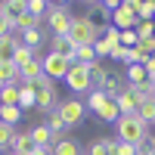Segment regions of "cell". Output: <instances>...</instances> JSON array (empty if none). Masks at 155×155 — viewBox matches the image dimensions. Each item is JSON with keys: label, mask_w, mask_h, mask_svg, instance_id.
I'll return each mask as SVG.
<instances>
[{"label": "cell", "mask_w": 155, "mask_h": 155, "mask_svg": "<svg viewBox=\"0 0 155 155\" xmlns=\"http://www.w3.org/2000/svg\"><path fill=\"white\" fill-rule=\"evenodd\" d=\"M146 149H149V155H155V137H149V140H146Z\"/></svg>", "instance_id": "f35d334b"}, {"label": "cell", "mask_w": 155, "mask_h": 155, "mask_svg": "<svg viewBox=\"0 0 155 155\" xmlns=\"http://www.w3.org/2000/svg\"><path fill=\"white\" fill-rule=\"evenodd\" d=\"M102 34H106V25H99L96 19H90V16H74V19H71V28H68V41H71L74 47H84V44H96Z\"/></svg>", "instance_id": "7a4b0ae2"}, {"label": "cell", "mask_w": 155, "mask_h": 155, "mask_svg": "<svg viewBox=\"0 0 155 155\" xmlns=\"http://www.w3.org/2000/svg\"><path fill=\"white\" fill-rule=\"evenodd\" d=\"M31 143L34 146H53V134H50V127L47 124H37V127H31Z\"/></svg>", "instance_id": "ac0fdd59"}, {"label": "cell", "mask_w": 155, "mask_h": 155, "mask_svg": "<svg viewBox=\"0 0 155 155\" xmlns=\"http://www.w3.org/2000/svg\"><path fill=\"white\" fill-rule=\"evenodd\" d=\"M115 137L121 140V143H130V146H143L149 140V124L140 118V115H121L118 121H115Z\"/></svg>", "instance_id": "6da1fadb"}, {"label": "cell", "mask_w": 155, "mask_h": 155, "mask_svg": "<svg viewBox=\"0 0 155 155\" xmlns=\"http://www.w3.org/2000/svg\"><path fill=\"white\" fill-rule=\"evenodd\" d=\"M137 115H140V118H143L146 124H155V99H140Z\"/></svg>", "instance_id": "484cf974"}, {"label": "cell", "mask_w": 155, "mask_h": 155, "mask_svg": "<svg viewBox=\"0 0 155 155\" xmlns=\"http://www.w3.org/2000/svg\"><path fill=\"white\" fill-rule=\"evenodd\" d=\"M47 6H50V3H44V0H28V12H31V16H37V19L47 16Z\"/></svg>", "instance_id": "1f68e13d"}, {"label": "cell", "mask_w": 155, "mask_h": 155, "mask_svg": "<svg viewBox=\"0 0 155 155\" xmlns=\"http://www.w3.org/2000/svg\"><path fill=\"white\" fill-rule=\"evenodd\" d=\"M134 9H137V19H140V22H152V16H155V3H152V0L134 3Z\"/></svg>", "instance_id": "4316f807"}, {"label": "cell", "mask_w": 155, "mask_h": 155, "mask_svg": "<svg viewBox=\"0 0 155 155\" xmlns=\"http://www.w3.org/2000/svg\"><path fill=\"white\" fill-rule=\"evenodd\" d=\"M41 74H44V65H41V59H34V62H28L22 68V84H34Z\"/></svg>", "instance_id": "ffe728a7"}, {"label": "cell", "mask_w": 155, "mask_h": 155, "mask_svg": "<svg viewBox=\"0 0 155 155\" xmlns=\"http://www.w3.org/2000/svg\"><path fill=\"white\" fill-rule=\"evenodd\" d=\"M12 137H16V127H9V124H3V121H0V152H3V149H9Z\"/></svg>", "instance_id": "f546056e"}, {"label": "cell", "mask_w": 155, "mask_h": 155, "mask_svg": "<svg viewBox=\"0 0 155 155\" xmlns=\"http://www.w3.org/2000/svg\"><path fill=\"white\" fill-rule=\"evenodd\" d=\"M137 44H140V37H137V28H130V31H121V47L134 50Z\"/></svg>", "instance_id": "836d02e7"}, {"label": "cell", "mask_w": 155, "mask_h": 155, "mask_svg": "<svg viewBox=\"0 0 155 155\" xmlns=\"http://www.w3.org/2000/svg\"><path fill=\"white\" fill-rule=\"evenodd\" d=\"M106 102H109V96L106 93H102V90H90V96H87V109H93V112H99L102 106H106Z\"/></svg>", "instance_id": "83f0119b"}, {"label": "cell", "mask_w": 155, "mask_h": 155, "mask_svg": "<svg viewBox=\"0 0 155 155\" xmlns=\"http://www.w3.org/2000/svg\"><path fill=\"white\" fill-rule=\"evenodd\" d=\"M41 65H44V74L50 78V81H65V74H68V68H71V62H68V59H62V56H56V53H47V56L41 59Z\"/></svg>", "instance_id": "ba28073f"}, {"label": "cell", "mask_w": 155, "mask_h": 155, "mask_svg": "<svg viewBox=\"0 0 155 155\" xmlns=\"http://www.w3.org/2000/svg\"><path fill=\"white\" fill-rule=\"evenodd\" d=\"M137 155H149V149H146V143H143V146H140V152H137Z\"/></svg>", "instance_id": "ab89813d"}, {"label": "cell", "mask_w": 155, "mask_h": 155, "mask_svg": "<svg viewBox=\"0 0 155 155\" xmlns=\"http://www.w3.org/2000/svg\"><path fill=\"white\" fill-rule=\"evenodd\" d=\"M115 102H118V112H121V115H134V112L140 109V96L134 93L130 87H124V93L115 99Z\"/></svg>", "instance_id": "30bf717a"}, {"label": "cell", "mask_w": 155, "mask_h": 155, "mask_svg": "<svg viewBox=\"0 0 155 155\" xmlns=\"http://www.w3.org/2000/svg\"><path fill=\"white\" fill-rule=\"evenodd\" d=\"M31 155H53V149H50V146H34Z\"/></svg>", "instance_id": "74e56055"}, {"label": "cell", "mask_w": 155, "mask_h": 155, "mask_svg": "<svg viewBox=\"0 0 155 155\" xmlns=\"http://www.w3.org/2000/svg\"><path fill=\"white\" fill-rule=\"evenodd\" d=\"M41 22H44V19H37V16H31V12L25 9L22 16L16 19V31H28V28H41Z\"/></svg>", "instance_id": "cb8c5ba5"}, {"label": "cell", "mask_w": 155, "mask_h": 155, "mask_svg": "<svg viewBox=\"0 0 155 155\" xmlns=\"http://www.w3.org/2000/svg\"><path fill=\"white\" fill-rule=\"evenodd\" d=\"M137 37H140V41L155 37V22H140V25H137Z\"/></svg>", "instance_id": "d6a6232c"}, {"label": "cell", "mask_w": 155, "mask_h": 155, "mask_svg": "<svg viewBox=\"0 0 155 155\" xmlns=\"http://www.w3.org/2000/svg\"><path fill=\"white\" fill-rule=\"evenodd\" d=\"M0 155H3V152H0Z\"/></svg>", "instance_id": "7bdbcfd3"}, {"label": "cell", "mask_w": 155, "mask_h": 155, "mask_svg": "<svg viewBox=\"0 0 155 155\" xmlns=\"http://www.w3.org/2000/svg\"><path fill=\"white\" fill-rule=\"evenodd\" d=\"M25 9H28V3H25V0H3V3H0V12H3V16L12 22V28H16V19L22 16Z\"/></svg>", "instance_id": "7c38bea8"}, {"label": "cell", "mask_w": 155, "mask_h": 155, "mask_svg": "<svg viewBox=\"0 0 155 155\" xmlns=\"http://www.w3.org/2000/svg\"><path fill=\"white\" fill-rule=\"evenodd\" d=\"M87 155H109V149H106V137H96L93 143L87 146Z\"/></svg>", "instance_id": "4dcf8cb0"}, {"label": "cell", "mask_w": 155, "mask_h": 155, "mask_svg": "<svg viewBox=\"0 0 155 155\" xmlns=\"http://www.w3.org/2000/svg\"><path fill=\"white\" fill-rule=\"evenodd\" d=\"M37 59V53H34V50H28V47H25L22 41H19V47H16V53H12V65H16L19 71L25 68V65H28V62H34Z\"/></svg>", "instance_id": "9a60e30c"}, {"label": "cell", "mask_w": 155, "mask_h": 155, "mask_svg": "<svg viewBox=\"0 0 155 155\" xmlns=\"http://www.w3.org/2000/svg\"><path fill=\"white\" fill-rule=\"evenodd\" d=\"M96 118H99V121H118V118H121V112H118V102H115V99H109L106 106H102V109L96 112Z\"/></svg>", "instance_id": "603a6c76"}, {"label": "cell", "mask_w": 155, "mask_h": 155, "mask_svg": "<svg viewBox=\"0 0 155 155\" xmlns=\"http://www.w3.org/2000/svg\"><path fill=\"white\" fill-rule=\"evenodd\" d=\"M31 87H34V93H37V106H34V109H41V112H47V115L53 112V109H59L62 99L56 96V81H50L47 74H41Z\"/></svg>", "instance_id": "3957f363"}, {"label": "cell", "mask_w": 155, "mask_h": 155, "mask_svg": "<svg viewBox=\"0 0 155 155\" xmlns=\"http://www.w3.org/2000/svg\"><path fill=\"white\" fill-rule=\"evenodd\" d=\"M6 34H12V22L0 12V37H6Z\"/></svg>", "instance_id": "d590c367"}, {"label": "cell", "mask_w": 155, "mask_h": 155, "mask_svg": "<svg viewBox=\"0 0 155 155\" xmlns=\"http://www.w3.org/2000/svg\"><path fill=\"white\" fill-rule=\"evenodd\" d=\"M112 25H115L118 31H130V28H137V25H140L137 9H134V0H127V3H118V9L112 12Z\"/></svg>", "instance_id": "52a82bcc"}, {"label": "cell", "mask_w": 155, "mask_h": 155, "mask_svg": "<svg viewBox=\"0 0 155 155\" xmlns=\"http://www.w3.org/2000/svg\"><path fill=\"white\" fill-rule=\"evenodd\" d=\"M19 118H22V109H19V106H0V121H3V124L16 127Z\"/></svg>", "instance_id": "d4e9b609"}, {"label": "cell", "mask_w": 155, "mask_h": 155, "mask_svg": "<svg viewBox=\"0 0 155 155\" xmlns=\"http://www.w3.org/2000/svg\"><path fill=\"white\" fill-rule=\"evenodd\" d=\"M0 106H19V84H6L0 90Z\"/></svg>", "instance_id": "7402d4cb"}, {"label": "cell", "mask_w": 155, "mask_h": 155, "mask_svg": "<svg viewBox=\"0 0 155 155\" xmlns=\"http://www.w3.org/2000/svg\"><path fill=\"white\" fill-rule=\"evenodd\" d=\"M53 155H81V143L74 137H65V140H53Z\"/></svg>", "instance_id": "4fadbf2b"}, {"label": "cell", "mask_w": 155, "mask_h": 155, "mask_svg": "<svg viewBox=\"0 0 155 155\" xmlns=\"http://www.w3.org/2000/svg\"><path fill=\"white\" fill-rule=\"evenodd\" d=\"M22 44L28 47V50H41V44H44V37H41V28H28V31H22Z\"/></svg>", "instance_id": "44dd1931"}, {"label": "cell", "mask_w": 155, "mask_h": 155, "mask_svg": "<svg viewBox=\"0 0 155 155\" xmlns=\"http://www.w3.org/2000/svg\"><path fill=\"white\" fill-rule=\"evenodd\" d=\"M140 146H130V143H118V155H137Z\"/></svg>", "instance_id": "8d00e7d4"}, {"label": "cell", "mask_w": 155, "mask_h": 155, "mask_svg": "<svg viewBox=\"0 0 155 155\" xmlns=\"http://www.w3.org/2000/svg\"><path fill=\"white\" fill-rule=\"evenodd\" d=\"M112 59H115V62H121V65H127V62H130V50L118 44V47L112 50Z\"/></svg>", "instance_id": "e575fe53"}, {"label": "cell", "mask_w": 155, "mask_h": 155, "mask_svg": "<svg viewBox=\"0 0 155 155\" xmlns=\"http://www.w3.org/2000/svg\"><path fill=\"white\" fill-rule=\"evenodd\" d=\"M59 115H62V121H65V127H78V124L84 121V115H87V106H84L81 99L68 96V99L59 102Z\"/></svg>", "instance_id": "8992f818"}, {"label": "cell", "mask_w": 155, "mask_h": 155, "mask_svg": "<svg viewBox=\"0 0 155 155\" xmlns=\"http://www.w3.org/2000/svg\"><path fill=\"white\" fill-rule=\"evenodd\" d=\"M9 155H22V152H9Z\"/></svg>", "instance_id": "b9f144b4"}, {"label": "cell", "mask_w": 155, "mask_h": 155, "mask_svg": "<svg viewBox=\"0 0 155 155\" xmlns=\"http://www.w3.org/2000/svg\"><path fill=\"white\" fill-rule=\"evenodd\" d=\"M71 12L65 3H50L47 6V16L44 22H50V28H53V37H68V28H71Z\"/></svg>", "instance_id": "277c9868"}, {"label": "cell", "mask_w": 155, "mask_h": 155, "mask_svg": "<svg viewBox=\"0 0 155 155\" xmlns=\"http://www.w3.org/2000/svg\"><path fill=\"white\" fill-rule=\"evenodd\" d=\"M50 53H56V56L68 59V62H78V47L68 37H53V41H50Z\"/></svg>", "instance_id": "9c48e42d"}, {"label": "cell", "mask_w": 155, "mask_h": 155, "mask_svg": "<svg viewBox=\"0 0 155 155\" xmlns=\"http://www.w3.org/2000/svg\"><path fill=\"white\" fill-rule=\"evenodd\" d=\"M34 143H31V134L28 130H19L16 137H12V143H9V152H22V155H31Z\"/></svg>", "instance_id": "5bb4252c"}, {"label": "cell", "mask_w": 155, "mask_h": 155, "mask_svg": "<svg viewBox=\"0 0 155 155\" xmlns=\"http://www.w3.org/2000/svg\"><path fill=\"white\" fill-rule=\"evenodd\" d=\"M65 84L71 93H90L93 90V74H90V65L84 62H71V68L65 74Z\"/></svg>", "instance_id": "5b68a950"}, {"label": "cell", "mask_w": 155, "mask_h": 155, "mask_svg": "<svg viewBox=\"0 0 155 155\" xmlns=\"http://www.w3.org/2000/svg\"><path fill=\"white\" fill-rule=\"evenodd\" d=\"M37 106V93H34V87L31 84H19V109H34Z\"/></svg>", "instance_id": "2e32d148"}, {"label": "cell", "mask_w": 155, "mask_h": 155, "mask_svg": "<svg viewBox=\"0 0 155 155\" xmlns=\"http://www.w3.org/2000/svg\"><path fill=\"white\" fill-rule=\"evenodd\" d=\"M19 41H22V37H19ZM19 41H16V37H12V34L0 37V65H3V62H12V53H16Z\"/></svg>", "instance_id": "e0dca14e"}, {"label": "cell", "mask_w": 155, "mask_h": 155, "mask_svg": "<svg viewBox=\"0 0 155 155\" xmlns=\"http://www.w3.org/2000/svg\"><path fill=\"white\" fill-rule=\"evenodd\" d=\"M78 62H84V65H93V62H96V50H93V44L78 47Z\"/></svg>", "instance_id": "f1b7e54d"}, {"label": "cell", "mask_w": 155, "mask_h": 155, "mask_svg": "<svg viewBox=\"0 0 155 155\" xmlns=\"http://www.w3.org/2000/svg\"><path fill=\"white\" fill-rule=\"evenodd\" d=\"M44 124L50 127V134H53V140H65V137H68V134H65L68 127H65V121H62V115H59V109H53V112H50Z\"/></svg>", "instance_id": "8fae6325"}, {"label": "cell", "mask_w": 155, "mask_h": 155, "mask_svg": "<svg viewBox=\"0 0 155 155\" xmlns=\"http://www.w3.org/2000/svg\"><path fill=\"white\" fill-rule=\"evenodd\" d=\"M3 87H6V81H3V78H0V90H3Z\"/></svg>", "instance_id": "60d3db41"}, {"label": "cell", "mask_w": 155, "mask_h": 155, "mask_svg": "<svg viewBox=\"0 0 155 155\" xmlns=\"http://www.w3.org/2000/svg\"><path fill=\"white\" fill-rule=\"evenodd\" d=\"M124 81L137 87V84H146V81H149V74H146L143 65H124Z\"/></svg>", "instance_id": "d6986e66"}]
</instances>
